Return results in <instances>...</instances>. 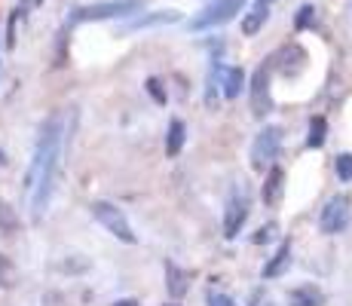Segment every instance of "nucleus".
<instances>
[{
	"label": "nucleus",
	"instance_id": "obj_14",
	"mask_svg": "<svg viewBox=\"0 0 352 306\" xmlns=\"http://www.w3.org/2000/svg\"><path fill=\"white\" fill-rule=\"evenodd\" d=\"M178 12L175 10H162V12H151V16H138L129 22V31H138V28H151V25H166V22H175Z\"/></svg>",
	"mask_w": 352,
	"mask_h": 306
},
{
	"label": "nucleus",
	"instance_id": "obj_7",
	"mask_svg": "<svg viewBox=\"0 0 352 306\" xmlns=\"http://www.w3.org/2000/svg\"><path fill=\"white\" fill-rule=\"evenodd\" d=\"M279 144H282V132L276 126H267L261 135L254 138L252 144V166L254 168H267L273 166L276 153H279Z\"/></svg>",
	"mask_w": 352,
	"mask_h": 306
},
{
	"label": "nucleus",
	"instance_id": "obj_26",
	"mask_svg": "<svg viewBox=\"0 0 352 306\" xmlns=\"http://www.w3.org/2000/svg\"><path fill=\"white\" fill-rule=\"evenodd\" d=\"M166 306H178V303H166Z\"/></svg>",
	"mask_w": 352,
	"mask_h": 306
},
{
	"label": "nucleus",
	"instance_id": "obj_23",
	"mask_svg": "<svg viewBox=\"0 0 352 306\" xmlns=\"http://www.w3.org/2000/svg\"><path fill=\"white\" fill-rule=\"evenodd\" d=\"M273 233H276V227H273V223H270V227L257 230V233H254V239H252V242H257V245H263V242H270V239H273Z\"/></svg>",
	"mask_w": 352,
	"mask_h": 306
},
{
	"label": "nucleus",
	"instance_id": "obj_24",
	"mask_svg": "<svg viewBox=\"0 0 352 306\" xmlns=\"http://www.w3.org/2000/svg\"><path fill=\"white\" fill-rule=\"evenodd\" d=\"M208 306H236L230 300L227 294H221V291H214V294H208Z\"/></svg>",
	"mask_w": 352,
	"mask_h": 306
},
{
	"label": "nucleus",
	"instance_id": "obj_6",
	"mask_svg": "<svg viewBox=\"0 0 352 306\" xmlns=\"http://www.w3.org/2000/svg\"><path fill=\"white\" fill-rule=\"evenodd\" d=\"M242 6H245V0H214L208 10H202L199 16L193 19L190 28L193 31H206V28H214V25H224L242 10Z\"/></svg>",
	"mask_w": 352,
	"mask_h": 306
},
{
	"label": "nucleus",
	"instance_id": "obj_27",
	"mask_svg": "<svg viewBox=\"0 0 352 306\" xmlns=\"http://www.w3.org/2000/svg\"><path fill=\"white\" fill-rule=\"evenodd\" d=\"M263 3H270V0H263Z\"/></svg>",
	"mask_w": 352,
	"mask_h": 306
},
{
	"label": "nucleus",
	"instance_id": "obj_25",
	"mask_svg": "<svg viewBox=\"0 0 352 306\" xmlns=\"http://www.w3.org/2000/svg\"><path fill=\"white\" fill-rule=\"evenodd\" d=\"M113 306H138L135 300H120V303H113Z\"/></svg>",
	"mask_w": 352,
	"mask_h": 306
},
{
	"label": "nucleus",
	"instance_id": "obj_1",
	"mask_svg": "<svg viewBox=\"0 0 352 306\" xmlns=\"http://www.w3.org/2000/svg\"><path fill=\"white\" fill-rule=\"evenodd\" d=\"M65 141H67L65 117L62 113H50L43 120V126L37 129L31 166H28V175H25V193H28L34 221H40L46 215L52 193H56V178H58V166H62Z\"/></svg>",
	"mask_w": 352,
	"mask_h": 306
},
{
	"label": "nucleus",
	"instance_id": "obj_12",
	"mask_svg": "<svg viewBox=\"0 0 352 306\" xmlns=\"http://www.w3.org/2000/svg\"><path fill=\"white\" fill-rule=\"evenodd\" d=\"M184 141H187V129H184V122L181 120H172L168 122V138H166V153L172 156H178L181 153V147H184Z\"/></svg>",
	"mask_w": 352,
	"mask_h": 306
},
{
	"label": "nucleus",
	"instance_id": "obj_4",
	"mask_svg": "<svg viewBox=\"0 0 352 306\" xmlns=\"http://www.w3.org/2000/svg\"><path fill=\"white\" fill-rule=\"evenodd\" d=\"M352 202H349V196H343V193H337V196H331L328 202H324V208H322V217H319V227H322V233H328V236H334V233H343V230L349 227V215H352Z\"/></svg>",
	"mask_w": 352,
	"mask_h": 306
},
{
	"label": "nucleus",
	"instance_id": "obj_5",
	"mask_svg": "<svg viewBox=\"0 0 352 306\" xmlns=\"http://www.w3.org/2000/svg\"><path fill=\"white\" fill-rule=\"evenodd\" d=\"M248 217V193L242 184H236L227 196V212H224V236L227 239H236V233L242 230Z\"/></svg>",
	"mask_w": 352,
	"mask_h": 306
},
{
	"label": "nucleus",
	"instance_id": "obj_17",
	"mask_svg": "<svg viewBox=\"0 0 352 306\" xmlns=\"http://www.w3.org/2000/svg\"><path fill=\"white\" fill-rule=\"evenodd\" d=\"M324 138H328V122H324V117H313L309 120V132H307V147H322Z\"/></svg>",
	"mask_w": 352,
	"mask_h": 306
},
{
	"label": "nucleus",
	"instance_id": "obj_22",
	"mask_svg": "<svg viewBox=\"0 0 352 306\" xmlns=\"http://www.w3.org/2000/svg\"><path fill=\"white\" fill-rule=\"evenodd\" d=\"M147 92H151V98L157 101V105H166V89H162V83H160L157 77L147 80Z\"/></svg>",
	"mask_w": 352,
	"mask_h": 306
},
{
	"label": "nucleus",
	"instance_id": "obj_8",
	"mask_svg": "<svg viewBox=\"0 0 352 306\" xmlns=\"http://www.w3.org/2000/svg\"><path fill=\"white\" fill-rule=\"evenodd\" d=\"M270 74H273V58H267V65L257 67L254 83H252V113L257 120L267 117L273 111V98H270Z\"/></svg>",
	"mask_w": 352,
	"mask_h": 306
},
{
	"label": "nucleus",
	"instance_id": "obj_21",
	"mask_svg": "<svg viewBox=\"0 0 352 306\" xmlns=\"http://www.w3.org/2000/svg\"><path fill=\"white\" fill-rule=\"evenodd\" d=\"M334 166H337V178H340V181H352V153H340L334 160Z\"/></svg>",
	"mask_w": 352,
	"mask_h": 306
},
{
	"label": "nucleus",
	"instance_id": "obj_20",
	"mask_svg": "<svg viewBox=\"0 0 352 306\" xmlns=\"http://www.w3.org/2000/svg\"><path fill=\"white\" fill-rule=\"evenodd\" d=\"M313 25H316V6L303 3L300 10H297V16H294V28L297 31H307V28H313Z\"/></svg>",
	"mask_w": 352,
	"mask_h": 306
},
{
	"label": "nucleus",
	"instance_id": "obj_11",
	"mask_svg": "<svg viewBox=\"0 0 352 306\" xmlns=\"http://www.w3.org/2000/svg\"><path fill=\"white\" fill-rule=\"evenodd\" d=\"M267 19H270V6L263 3V0H257L254 10L242 19V34H248V37H252V34H257L263 25H267Z\"/></svg>",
	"mask_w": 352,
	"mask_h": 306
},
{
	"label": "nucleus",
	"instance_id": "obj_10",
	"mask_svg": "<svg viewBox=\"0 0 352 306\" xmlns=\"http://www.w3.org/2000/svg\"><path fill=\"white\" fill-rule=\"evenodd\" d=\"M245 86V71L242 67H224V77H221V92L224 98H236Z\"/></svg>",
	"mask_w": 352,
	"mask_h": 306
},
{
	"label": "nucleus",
	"instance_id": "obj_15",
	"mask_svg": "<svg viewBox=\"0 0 352 306\" xmlns=\"http://www.w3.org/2000/svg\"><path fill=\"white\" fill-rule=\"evenodd\" d=\"M282 181H285V172H282L279 166H273V168H270V175H267V187H263V199H267L270 206H273V202L279 199Z\"/></svg>",
	"mask_w": 352,
	"mask_h": 306
},
{
	"label": "nucleus",
	"instance_id": "obj_18",
	"mask_svg": "<svg viewBox=\"0 0 352 306\" xmlns=\"http://www.w3.org/2000/svg\"><path fill=\"white\" fill-rule=\"evenodd\" d=\"M221 77H224V65H221V61H212V71H208V92H206L208 107H214V101H218Z\"/></svg>",
	"mask_w": 352,
	"mask_h": 306
},
{
	"label": "nucleus",
	"instance_id": "obj_3",
	"mask_svg": "<svg viewBox=\"0 0 352 306\" xmlns=\"http://www.w3.org/2000/svg\"><path fill=\"white\" fill-rule=\"evenodd\" d=\"M92 217H96V221L107 230V233L117 236L120 242H126V245L135 242V233H132V227H129L126 215L120 212L113 202H92Z\"/></svg>",
	"mask_w": 352,
	"mask_h": 306
},
{
	"label": "nucleus",
	"instance_id": "obj_2",
	"mask_svg": "<svg viewBox=\"0 0 352 306\" xmlns=\"http://www.w3.org/2000/svg\"><path fill=\"white\" fill-rule=\"evenodd\" d=\"M144 6V0H104V3H89L77 6L71 12V25L77 22H107V19H126L132 12H138Z\"/></svg>",
	"mask_w": 352,
	"mask_h": 306
},
{
	"label": "nucleus",
	"instance_id": "obj_19",
	"mask_svg": "<svg viewBox=\"0 0 352 306\" xmlns=\"http://www.w3.org/2000/svg\"><path fill=\"white\" fill-rule=\"evenodd\" d=\"M291 306H322V291L303 285V288H297L294 294H291Z\"/></svg>",
	"mask_w": 352,
	"mask_h": 306
},
{
	"label": "nucleus",
	"instance_id": "obj_9",
	"mask_svg": "<svg viewBox=\"0 0 352 306\" xmlns=\"http://www.w3.org/2000/svg\"><path fill=\"white\" fill-rule=\"evenodd\" d=\"M279 58H282V74H285V77H297V74L303 71V65H307V52L294 43L285 46V50L279 52Z\"/></svg>",
	"mask_w": 352,
	"mask_h": 306
},
{
	"label": "nucleus",
	"instance_id": "obj_16",
	"mask_svg": "<svg viewBox=\"0 0 352 306\" xmlns=\"http://www.w3.org/2000/svg\"><path fill=\"white\" fill-rule=\"evenodd\" d=\"M166 273H168V294L172 297H181V294H187V273H181L175 263H166Z\"/></svg>",
	"mask_w": 352,
	"mask_h": 306
},
{
	"label": "nucleus",
	"instance_id": "obj_13",
	"mask_svg": "<svg viewBox=\"0 0 352 306\" xmlns=\"http://www.w3.org/2000/svg\"><path fill=\"white\" fill-rule=\"evenodd\" d=\"M288 263H291V242H285L279 251H276V254H273V261H270L267 267H263V276H267V278L282 276V273H285V270H288Z\"/></svg>",
	"mask_w": 352,
	"mask_h": 306
}]
</instances>
